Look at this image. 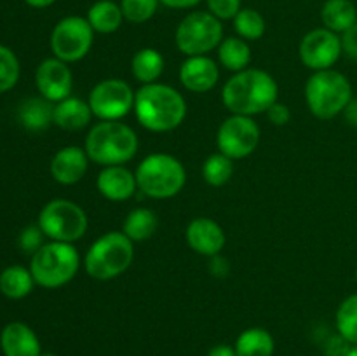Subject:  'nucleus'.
I'll return each instance as SVG.
<instances>
[{"instance_id": "f257e3e1", "label": "nucleus", "mask_w": 357, "mask_h": 356, "mask_svg": "<svg viewBox=\"0 0 357 356\" xmlns=\"http://www.w3.org/2000/svg\"><path fill=\"white\" fill-rule=\"evenodd\" d=\"M279 86L274 77L260 68L234 73L222 91L223 105L236 115L264 114L278 101Z\"/></svg>"}, {"instance_id": "f03ea898", "label": "nucleus", "mask_w": 357, "mask_h": 356, "mask_svg": "<svg viewBox=\"0 0 357 356\" xmlns=\"http://www.w3.org/2000/svg\"><path fill=\"white\" fill-rule=\"evenodd\" d=\"M135 114L139 124L153 133H167L187 117V101L167 84H145L136 91Z\"/></svg>"}, {"instance_id": "7ed1b4c3", "label": "nucleus", "mask_w": 357, "mask_h": 356, "mask_svg": "<svg viewBox=\"0 0 357 356\" xmlns=\"http://www.w3.org/2000/svg\"><path fill=\"white\" fill-rule=\"evenodd\" d=\"M138 135L121 121H101L86 136V152L100 166H121L136 156Z\"/></svg>"}, {"instance_id": "20e7f679", "label": "nucleus", "mask_w": 357, "mask_h": 356, "mask_svg": "<svg viewBox=\"0 0 357 356\" xmlns=\"http://www.w3.org/2000/svg\"><path fill=\"white\" fill-rule=\"evenodd\" d=\"M307 107L314 117L330 121L344 114L352 100V86L347 77L333 68L319 70L305 84Z\"/></svg>"}, {"instance_id": "39448f33", "label": "nucleus", "mask_w": 357, "mask_h": 356, "mask_svg": "<svg viewBox=\"0 0 357 356\" xmlns=\"http://www.w3.org/2000/svg\"><path fill=\"white\" fill-rule=\"evenodd\" d=\"M139 192L152 199H169L180 194L187 181V171L180 159L171 154L146 156L135 171Z\"/></svg>"}, {"instance_id": "423d86ee", "label": "nucleus", "mask_w": 357, "mask_h": 356, "mask_svg": "<svg viewBox=\"0 0 357 356\" xmlns=\"http://www.w3.org/2000/svg\"><path fill=\"white\" fill-rule=\"evenodd\" d=\"M135 258L132 241L122 230H112L98 237L84 257V267L93 279L108 281L129 269Z\"/></svg>"}, {"instance_id": "0eeeda50", "label": "nucleus", "mask_w": 357, "mask_h": 356, "mask_svg": "<svg viewBox=\"0 0 357 356\" xmlns=\"http://www.w3.org/2000/svg\"><path fill=\"white\" fill-rule=\"evenodd\" d=\"M80 255L73 243L51 241L31 255L30 272L35 283L44 288H59L75 278Z\"/></svg>"}, {"instance_id": "6e6552de", "label": "nucleus", "mask_w": 357, "mask_h": 356, "mask_svg": "<svg viewBox=\"0 0 357 356\" xmlns=\"http://www.w3.org/2000/svg\"><path fill=\"white\" fill-rule=\"evenodd\" d=\"M174 40L185 56H206L222 44V21L211 13L195 10L185 16L178 24Z\"/></svg>"}, {"instance_id": "1a4fd4ad", "label": "nucleus", "mask_w": 357, "mask_h": 356, "mask_svg": "<svg viewBox=\"0 0 357 356\" xmlns=\"http://www.w3.org/2000/svg\"><path fill=\"white\" fill-rule=\"evenodd\" d=\"M87 225L86 212L68 199H52L38 215V227L51 241L73 243L86 234Z\"/></svg>"}, {"instance_id": "9d476101", "label": "nucleus", "mask_w": 357, "mask_h": 356, "mask_svg": "<svg viewBox=\"0 0 357 356\" xmlns=\"http://www.w3.org/2000/svg\"><path fill=\"white\" fill-rule=\"evenodd\" d=\"M94 42V30L82 16L63 17L51 34V49L54 58L75 63L86 58Z\"/></svg>"}, {"instance_id": "9b49d317", "label": "nucleus", "mask_w": 357, "mask_h": 356, "mask_svg": "<svg viewBox=\"0 0 357 356\" xmlns=\"http://www.w3.org/2000/svg\"><path fill=\"white\" fill-rule=\"evenodd\" d=\"M136 93L128 82L121 79H105L98 82L89 93L91 110L100 121H121L135 110Z\"/></svg>"}, {"instance_id": "f8f14e48", "label": "nucleus", "mask_w": 357, "mask_h": 356, "mask_svg": "<svg viewBox=\"0 0 357 356\" xmlns=\"http://www.w3.org/2000/svg\"><path fill=\"white\" fill-rule=\"evenodd\" d=\"M260 143V126L248 115L232 114L222 122L216 133V147L230 159H244Z\"/></svg>"}, {"instance_id": "ddd939ff", "label": "nucleus", "mask_w": 357, "mask_h": 356, "mask_svg": "<svg viewBox=\"0 0 357 356\" xmlns=\"http://www.w3.org/2000/svg\"><path fill=\"white\" fill-rule=\"evenodd\" d=\"M342 52V37L328 28L310 30L298 45L300 61L314 72L331 68L340 59Z\"/></svg>"}, {"instance_id": "4468645a", "label": "nucleus", "mask_w": 357, "mask_h": 356, "mask_svg": "<svg viewBox=\"0 0 357 356\" xmlns=\"http://www.w3.org/2000/svg\"><path fill=\"white\" fill-rule=\"evenodd\" d=\"M35 84L45 100L58 103L72 94L73 77L68 63L58 58L44 59L35 72Z\"/></svg>"}, {"instance_id": "2eb2a0df", "label": "nucleus", "mask_w": 357, "mask_h": 356, "mask_svg": "<svg viewBox=\"0 0 357 356\" xmlns=\"http://www.w3.org/2000/svg\"><path fill=\"white\" fill-rule=\"evenodd\" d=\"M187 237L188 246L199 255H206V257H215L220 255V251L225 246V230L222 229L218 222L208 216H199L194 218L187 225Z\"/></svg>"}, {"instance_id": "dca6fc26", "label": "nucleus", "mask_w": 357, "mask_h": 356, "mask_svg": "<svg viewBox=\"0 0 357 356\" xmlns=\"http://www.w3.org/2000/svg\"><path fill=\"white\" fill-rule=\"evenodd\" d=\"M220 68L209 56H188L180 68V80L192 93H208L218 84Z\"/></svg>"}, {"instance_id": "f3484780", "label": "nucleus", "mask_w": 357, "mask_h": 356, "mask_svg": "<svg viewBox=\"0 0 357 356\" xmlns=\"http://www.w3.org/2000/svg\"><path fill=\"white\" fill-rule=\"evenodd\" d=\"M89 156L86 149L77 145L63 147L51 161V175L58 184L73 185L84 178L89 168Z\"/></svg>"}, {"instance_id": "a211bd4d", "label": "nucleus", "mask_w": 357, "mask_h": 356, "mask_svg": "<svg viewBox=\"0 0 357 356\" xmlns=\"http://www.w3.org/2000/svg\"><path fill=\"white\" fill-rule=\"evenodd\" d=\"M96 185L105 199L115 202L132 198L136 188H138L136 175L131 173L122 164L121 166H105L98 175Z\"/></svg>"}, {"instance_id": "6ab92c4d", "label": "nucleus", "mask_w": 357, "mask_h": 356, "mask_svg": "<svg viewBox=\"0 0 357 356\" xmlns=\"http://www.w3.org/2000/svg\"><path fill=\"white\" fill-rule=\"evenodd\" d=\"M0 346L6 356H40V342L28 325L13 321L0 335Z\"/></svg>"}, {"instance_id": "aec40b11", "label": "nucleus", "mask_w": 357, "mask_h": 356, "mask_svg": "<svg viewBox=\"0 0 357 356\" xmlns=\"http://www.w3.org/2000/svg\"><path fill=\"white\" fill-rule=\"evenodd\" d=\"M93 117L89 103L80 98L68 96L54 105V124L65 131H80L89 126Z\"/></svg>"}, {"instance_id": "412c9836", "label": "nucleus", "mask_w": 357, "mask_h": 356, "mask_svg": "<svg viewBox=\"0 0 357 356\" xmlns=\"http://www.w3.org/2000/svg\"><path fill=\"white\" fill-rule=\"evenodd\" d=\"M17 117L30 131H44L54 122V105L44 96L28 98L20 105Z\"/></svg>"}, {"instance_id": "4be33fe9", "label": "nucleus", "mask_w": 357, "mask_h": 356, "mask_svg": "<svg viewBox=\"0 0 357 356\" xmlns=\"http://www.w3.org/2000/svg\"><path fill=\"white\" fill-rule=\"evenodd\" d=\"M87 21L93 27L96 34H114L121 28L124 21L121 3H115L114 0H98L87 10Z\"/></svg>"}, {"instance_id": "5701e85b", "label": "nucleus", "mask_w": 357, "mask_h": 356, "mask_svg": "<svg viewBox=\"0 0 357 356\" xmlns=\"http://www.w3.org/2000/svg\"><path fill=\"white\" fill-rule=\"evenodd\" d=\"M324 28L335 34H345L357 23V9L352 0H326L321 9Z\"/></svg>"}, {"instance_id": "b1692460", "label": "nucleus", "mask_w": 357, "mask_h": 356, "mask_svg": "<svg viewBox=\"0 0 357 356\" xmlns=\"http://www.w3.org/2000/svg\"><path fill=\"white\" fill-rule=\"evenodd\" d=\"M164 66H166V59L160 54L157 49L143 47L138 52H135L131 59V72L138 82L153 84L159 80L162 75Z\"/></svg>"}, {"instance_id": "393cba45", "label": "nucleus", "mask_w": 357, "mask_h": 356, "mask_svg": "<svg viewBox=\"0 0 357 356\" xmlns=\"http://www.w3.org/2000/svg\"><path fill=\"white\" fill-rule=\"evenodd\" d=\"M274 337L265 328H248L237 337V356H272L274 355Z\"/></svg>"}, {"instance_id": "a878e982", "label": "nucleus", "mask_w": 357, "mask_h": 356, "mask_svg": "<svg viewBox=\"0 0 357 356\" xmlns=\"http://www.w3.org/2000/svg\"><path fill=\"white\" fill-rule=\"evenodd\" d=\"M218 59L222 66L230 72L246 70L251 61V47L248 40L241 37H227L218 45Z\"/></svg>"}, {"instance_id": "bb28decb", "label": "nucleus", "mask_w": 357, "mask_h": 356, "mask_svg": "<svg viewBox=\"0 0 357 356\" xmlns=\"http://www.w3.org/2000/svg\"><path fill=\"white\" fill-rule=\"evenodd\" d=\"M157 227H159V218L155 213L149 208H136L126 216L124 225H122V232L136 243V241H146L155 234Z\"/></svg>"}, {"instance_id": "cd10ccee", "label": "nucleus", "mask_w": 357, "mask_h": 356, "mask_svg": "<svg viewBox=\"0 0 357 356\" xmlns=\"http://www.w3.org/2000/svg\"><path fill=\"white\" fill-rule=\"evenodd\" d=\"M35 279L30 269L10 265L0 274V292L9 299H23L33 290Z\"/></svg>"}, {"instance_id": "c85d7f7f", "label": "nucleus", "mask_w": 357, "mask_h": 356, "mask_svg": "<svg viewBox=\"0 0 357 356\" xmlns=\"http://www.w3.org/2000/svg\"><path fill=\"white\" fill-rule=\"evenodd\" d=\"M234 159L227 157L225 154L216 152L209 156L202 164V177L213 187H222L232 178L234 175Z\"/></svg>"}, {"instance_id": "c756f323", "label": "nucleus", "mask_w": 357, "mask_h": 356, "mask_svg": "<svg viewBox=\"0 0 357 356\" xmlns=\"http://www.w3.org/2000/svg\"><path fill=\"white\" fill-rule=\"evenodd\" d=\"M234 28L244 40H258L265 34V20L257 9H241L234 17Z\"/></svg>"}, {"instance_id": "7c9ffc66", "label": "nucleus", "mask_w": 357, "mask_h": 356, "mask_svg": "<svg viewBox=\"0 0 357 356\" xmlns=\"http://www.w3.org/2000/svg\"><path fill=\"white\" fill-rule=\"evenodd\" d=\"M337 332L357 346V293L349 295L337 311Z\"/></svg>"}, {"instance_id": "2f4dec72", "label": "nucleus", "mask_w": 357, "mask_h": 356, "mask_svg": "<svg viewBox=\"0 0 357 356\" xmlns=\"http://www.w3.org/2000/svg\"><path fill=\"white\" fill-rule=\"evenodd\" d=\"M159 0H121V9L124 14V20L129 23L142 24L152 20L157 13Z\"/></svg>"}, {"instance_id": "473e14b6", "label": "nucleus", "mask_w": 357, "mask_h": 356, "mask_svg": "<svg viewBox=\"0 0 357 356\" xmlns=\"http://www.w3.org/2000/svg\"><path fill=\"white\" fill-rule=\"evenodd\" d=\"M20 79V61L6 45H0V93L13 89Z\"/></svg>"}, {"instance_id": "72a5a7b5", "label": "nucleus", "mask_w": 357, "mask_h": 356, "mask_svg": "<svg viewBox=\"0 0 357 356\" xmlns=\"http://www.w3.org/2000/svg\"><path fill=\"white\" fill-rule=\"evenodd\" d=\"M208 9L213 16L218 17L220 21L234 20L241 10V2L243 0H206Z\"/></svg>"}, {"instance_id": "f704fd0d", "label": "nucleus", "mask_w": 357, "mask_h": 356, "mask_svg": "<svg viewBox=\"0 0 357 356\" xmlns=\"http://www.w3.org/2000/svg\"><path fill=\"white\" fill-rule=\"evenodd\" d=\"M44 236L45 234L42 232V229L38 225H30L21 232L20 236V246L24 253H31L33 255L35 251L40 250L44 246Z\"/></svg>"}, {"instance_id": "c9c22d12", "label": "nucleus", "mask_w": 357, "mask_h": 356, "mask_svg": "<svg viewBox=\"0 0 357 356\" xmlns=\"http://www.w3.org/2000/svg\"><path fill=\"white\" fill-rule=\"evenodd\" d=\"M351 348V342H349L344 335L337 334L331 335V337L328 339L326 344H324V353H326V356H347Z\"/></svg>"}, {"instance_id": "e433bc0d", "label": "nucleus", "mask_w": 357, "mask_h": 356, "mask_svg": "<svg viewBox=\"0 0 357 356\" xmlns=\"http://www.w3.org/2000/svg\"><path fill=\"white\" fill-rule=\"evenodd\" d=\"M265 114H267L268 121H271L274 126H286L289 122V119H291L289 107L288 105L281 103V101H275V103L265 112Z\"/></svg>"}, {"instance_id": "4c0bfd02", "label": "nucleus", "mask_w": 357, "mask_h": 356, "mask_svg": "<svg viewBox=\"0 0 357 356\" xmlns=\"http://www.w3.org/2000/svg\"><path fill=\"white\" fill-rule=\"evenodd\" d=\"M342 49L349 58L357 61V23L342 35Z\"/></svg>"}, {"instance_id": "58836bf2", "label": "nucleus", "mask_w": 357, "mask_h": 356, "mask_svg": "<svg viewBox=\"0 0 357 356\" xmlns=\"http://www.w3.org/2000/svg\"><path fill=\"white\" fill-rule=\"evenodd\" d=\"M211 258L213 260H211V264H209V271H211V274L216 276V278H225L230 271L229 260L223 257H220V255H215V257H211Z\"/></svg>"}, {"instance_id": "ea45409f", "label": "nucleus", "mask_w": 357, "mask_h": 356, "mask_svg": "<svg viewBox=\"0 0 357 356\" xmlns=\"http://www.w3.org/2000/svg\"><path fill=\"white\" fill-rule=\"evenodd\" d=\"M159 2L169 7V9H190V7L197 6L202 0H159Z\"/></svg>"}, {"instance_id": "a19ab883", "label": "nucleus", "mask_w": 357, "mask_h": 356, "mask_svg": "<svg viewBox=\"0 0 357 356\" xmlns=\"http://www.w3.org/2000/svg\"><path fill=\"white\" fill-rule=\"evenodd\" d=\"M208 356H237V353H236V348H232V346L218 344L208 353Z\"/></svg>"}, {"instance_id": "79ce46f5", "label": "nucleus", "mask_w": 357, "mask_h": 356, "mask_svg": "<svg viewBox=\"0 0 357 356\" xmlns=\"http://www.w3.org/2000/svg\"><path fill=\"white\" fill-rule=\"evenodd\" d=\"M344 114H345V119H347L349 124L356 126V128H357V98H356V100L352 98L351 103H349L347 108L344 110Z\"/></svg>"}, {"instance_id": "37998d69", "label": "nucleus", "mask_w": 357, "mask_h": 356, "mask_svg": "<svg viewBox=\"0 0 357 356\" xmlns=\"http://www.w3.org/2000/svg\"><path fill=\"white\" fill-rule=\"evenodd\" d=\"M24 2H26L28 6H31V7H37V9H44V7L52 6L56 0H24Z\"/></svg>"}, {"instance_id": "c03bdc74", "label": "nucleus", "mask_w": 357, "mask_h": 356, "mask_svg": "<svg viewBox=\"0 0 357 356\" xmlns=\"http://www.w3.org/2000/svg\"><path fill=\"white\" fill-rule=\"evenodd\" d=\"M347 356H357V346H352L351 351L347 353Z\"/></svg>"}, {"instance_id": "a18cd8bd", "label": "nucleus", "mask_w": 357, "mask_h": 356, "mask_svg": "<svg viewBox=\"0 0 357 356\" xmlns=\"http://www.w3.org/2000/svg\"><path fill=\"white\" fill-rule=\"evenodd\" d=\"M40 356H58V355H54V353H42Z\"/></svg>"}, {"instance_id": "49530a36", "label": "nucleus", "mask_w": 357, "mask_h": 356, "mask_svg": "<svg viewBox=\"0 0 357 356\" xmlns=\"http://www.w3.org/2000/svg\"><path fill=\"white\" fill-rule=\"evenodd\" d=\"M356 281H357V267H356Z\"/></svg>"}]
</instances>
